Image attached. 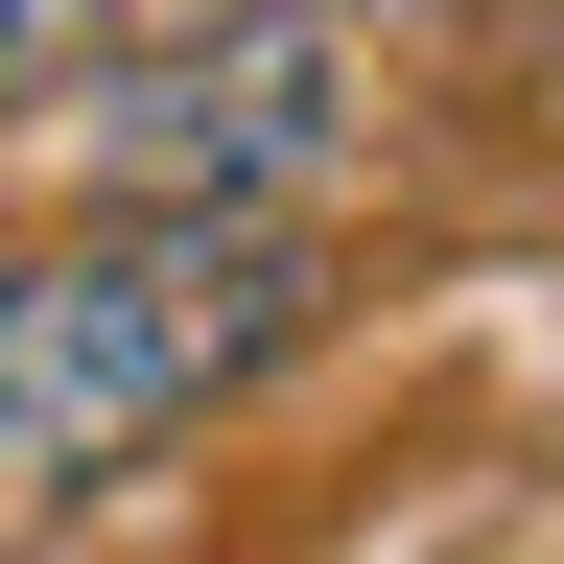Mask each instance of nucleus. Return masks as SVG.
<instances>
[{"label": "nucleus", "instance_id": "obj_1", "mask_svg": "<svg viewBox=\"0 0 564 564\" xmlns=\"http://www.w3.org/2000/svg\"><path fill=\"white\" fill-rule=\"evenodd\" d=\"M306 306H329L306 212H70V236H0V541L165 470Z\"/></svg>", "mask_w": 564, "mask_h": 564}, {"label": "nucleus", "instance_id": "obj_2", "mask_svg": "<svg viewBox=\"0 0 564 564\" xmlns=\"http://www.w3.org/2000/svg\"><path fill=\"white\" fill-rule=\"evenodd\" d=\"M377 24L352 0H259V24H188V47H141V70H95V188L118 212H306L352 141H377Z\"/></svg>", "mask_w": 564, "mask_h": 564}, {"label": "nucleus", "instance_id": "obj_3", "mask_svg": "<svg viewBox=\"0 0 564 564\" xmlns=\"http://www.w3.org/2000/svg\"><path fill=\"white\" fill-rule=\"evenodd\" d=\"M118 70V0H0V118H70Z\"/></svg>", "mask_w": 564, "mask_h": 564}]
</instances>
